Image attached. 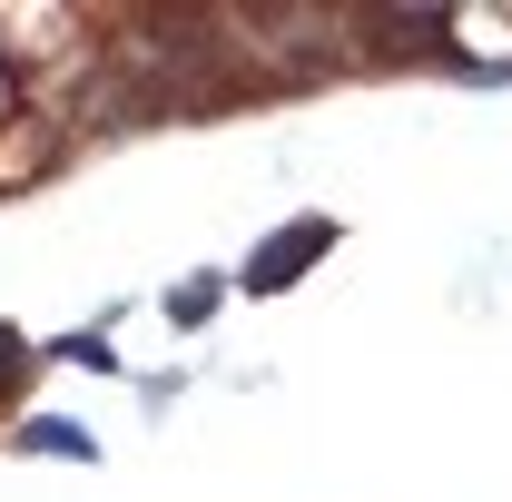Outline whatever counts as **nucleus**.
<instances>
[{
    "label": "nucleus",
    "mask_w": 512,
    "mask_h": 502,
    "mask_svg": "<svg viewBox=\"0 0 512 502\" xmlns=\"http://www.w3.org/2000/svg\"><path fill=\"white\" fill-rule=\"evenodd\" d=\"M325 247H335V227H325V217H296V227H276V237L247 256V286H256V296H276V286H296V266H306V256H325Z\"/></svg>",
    "instance_id": "nucleus-1"
},
{
    "label": "nucleus",
    "mask_w": 512,
    "mask_h": 502,
    "mask_svg": "<svg viewBox=\"0 0 512 502\" xmlns=\"http://www.w3.org/2000/svg\"><path fill=\"white\" fill-rule=\"evenodd\" d=\"M20 443H30V453H89V434H79V424H60V414H40Z\"/></svg>",
    "instance_id": "nucleus-2"
},
{
    "label": "nucleus",
    "mask_w": 512,
    "mask_h": 502,
    "mask_svg": "<svg viewBox=\"0 0 512 502\" xmlns=\"http://www.w3.org/2000/svg\"><path fill=\"white\" fill-rule=\"evenodd\" d=\"M20 355H30V345H20V335L0 325V375H20Z\"/></svg>",
    "instance_id": "nucleus-3"
}]
</instances>
